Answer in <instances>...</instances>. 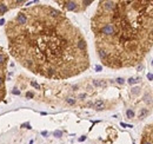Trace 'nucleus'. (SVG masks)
<instances>
[{
    "label": "nucleus",
    "instance_id": "nucleus-6",
    "mask_svg": "<svg viewBox=\"0 0 153 144\" xmlns=\"http://www.w3.org/2000/svg\"><path fill=\"white\" fill-rule=\"evenodd\" d=\"M140 144H153V123L147 124L141 132Z\"/></svg>",
    "mask_w": 153,
    "mask_h": 144
},
{
    "label": "nucleus",
    "instance_id": "nucleus-2",
    "mask_svg": "<svg viewBox=\"0 0 153 144\" xmlns=\"http://www.w3.org/2000/svg\"><path fill=\"white\" fill-rule=\"evenodd\" d=\"M97 56L112 70L135 68L153 47V0H102L91 19Z\"/></svg>",
    "mask_w": 153,
    "mask_h": 144
},
{
    "label": "nucleus",
    "instance_id": "nucleus-1",
    "mask_svg": "<svg viewBox=\"0 0 153 144\" xmlns=\"http://www.w3.org/2000/svg\"><path fill=\"white\" fill-rule=\"evenodd\" d=\"M5 33L12 57L40 77L70 79L91 65L87 41L80 28L50 5L20 10L6 22Z\"/></svg>",
    "mask_w": 153,
    "mask_h": 144
},
{
    "label": "nucleus",
    "instance_id": "nucleus-5",
    "mask_svg": "<svg viewBox=\"0 0 153 144\" xmlns=\"http://www.w3.org/2000/svg\"><path fill=\"white\" fill-rule=\"evenodd\" d=\"M25 1L24 0H1L0 1V16L5 14L6 12L13 10V8H17L21 5H24Z\"/></svg>",
    "mask_w": 153,
    "mask_h": 144
},
{
    "label": "nucleus",
    "instance_id": "nucleus-4",
    "mask_svg": "<svg viewBox=\"0 0 153 144\" xmlns=\"http://www.w3.org/2000/svg\"><path fill=\"white\" fill-rule=\"evenodd\" d=\"M93 1H84V0H80V1H57V4H59L62 8H65L66 11H70V12H76V13H80V12H84Z\"/></svg>",
    "mask_w": 153,
    "mask_h": 144
},
{
    "label": "nucleus",
    "instance_id": "nucleus-3",
    "mask_svg": "<svg viewBox=\"0 0 153 144\" xmlns=\"http://www.w3.org/2000/svg\"><path fill=\"white\" fill-rule=\"evenodd\" d=\"M8 60V53L0 46V102H2L6 97V77Z\"/></svg>",
    "mask_w": 153,
    "mask_h": 144
}]
</instances>
